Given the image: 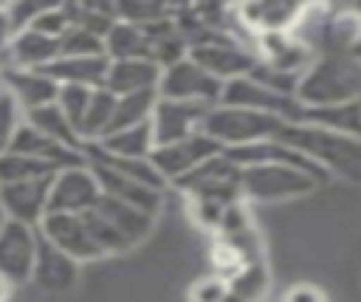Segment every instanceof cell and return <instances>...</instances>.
<instances>
[{"mask_svg": "<svg viewBox=\"0 0 361 302\" xmlns=\"http://www.w3.org/2000/svg\"><path fill=\"white\" fill-rule=\"evenodd\" d=\"M189 56L203 71H209L214 79H220L223 85H228L234 79H243V76H251V71L259 62L257 51L248 48L243 40H237L231 34H212V37L195 42Z\"/></svg>", "mask_w": 361, "mask_h": 302, "instance_id": "8992f818", "label": "cell"}, {"mask_svg": "<svg viewBox=\"0 0 361 302\" xmlns=\"http://www.w3.org/2000/svg\"><path fill=\"white\" fill-rule=\"evenodd\" d=\"M56 175V169L45 161L28 158V155H17V152H6L0 158V183H17V181H34V178H48Z\"/></svg>", "mask_w": 361, "mask_h": 302, "instance_id": "4dcf8cb0", "label": "cell"}, {"mask_svg": "<svg viewBox=\"0 0 361 302\" xmlns=\"http://www.w3.org/2000/svg\"><path fill=\"white\" fill-rule=\"evenodd\" d=\"M175 186L189 200H206L217 206H231L243 200V167L234 164L226 152L214 155L186 178L175 181Z\"/></svg>", "mask_w": 361, "mask_h": 302, "instance_id": "5b68a950", "label": "cell"}, {"mask_svg": "<svg viewBox=\"0 0 361 302\" xmlns=\"http://www.w3.org/2000/svg\"><path fill=\"white\" fill-rule=\"evenodd\" d=\"M104 54L110 62L121 59H149V37L144 25L118 20L104 37Z\"/></svg>", "mask_w": 361, "mask_h": 302, "instance_id": "603a6c76", "label": "cell"}, {"mask_svg": "<svg viewBox=\"0 0 361 302\" xmlns=\"http://www.w3.org/2000/svg\"><path fill=\"white\" fill-rule=\"evenodd\" d=\"M45 73L56 85H79V87L102 90L107 85L110 59L107 56H59L54 65L45 68Z\"/></svg>", "mask_w": 361, "mask_h": 302, "instance_id": "7402d4cb", "label": "cell"}, {"mask_svg": "<svg viewBox=\"0 0 361 302\" xmlns=\"http://www.w3.org/2000/svg\"><path fill=\"white\" fill-rule=\"evenodd\" d=\"M8 226V212H6V206H3V198H0V231Z\"/></svg>", "mask_w": 361, "mask_h": 302, "instance_id": "60d3db41", "label": "cell"}, {"mask_svg": "<svg viewBox=\"0 0 361 302\" xmlns=\"http://www.w3.org/2000/svg\"><path fill=\"white\" fill-rule=\"evenodd\" d=\"M11 152L17 155H28V158H37V161H45L51 164L56 172L59 169H68V167H76V164H87V155L85 152H76L54 138H48L45 133H39L37 127H31L25 119L14 135V144H11Z\"/></svg>", "mask_w": 361, "mask_h": 302, "instance_id": "d6986e66", "label": "cell"}, {"mask_svg": "<svg viewBox=\"0 0 361 302\" xmlns=\"http://www.w3.org/2000/svg\"><path fill=\"white\" fill-rule=\"evenodd\" d=\"M226 152L212 135H206L203 130L200 133H192L175 144H164V147H155L152 152V164L155 169L164 175V181H180L186 178L189 172H195L197 167H203L206 161H212L214 155Z\"/></svg>", "mask_w": 361, "mask_h": 302, "instance_id": "30bf717a", "label": "cell"}, {"mask_svg": "<svg viewBox=\"0 0 361 302\" xmlns=\"http://www.w3.org/2000/svg\"><path fill=\"white\" fill-rule=\"evenodd\" d=\"M237 14V23L257 37H265V34H288V31H296L302 14H305V6H296V3H282V0H262V3H245V6H237L234 8Z\"/></svg>", "mask_w": 361, "mask_h": 302, "instance_id": "9a60e30c", "label": "cell"}, {"mask_svg": "<svg viewBox=\"0 0 361 302\" xmlns=\"http://www.w3.org/2000/svg\"><path fill=\"white\" fill-rule=\"evenodd\" d=\"M59 45H62V56H107L104 54V40L79 28V25H73L59 40Z\"/></svg>", "mask_w": 361, "mask_h": 302, "instance_id": "836d02e7", "label": "cell"}, {"mask_svg": "<svg viewBox=\"0 0 361 302\" xmlns=\"http://www.w3.org/2000/svg\"><path fill=\"white\" fill-rule=\"evenodd\" d=\"M96 209L130 240V246L141 243L152 231V223H155L152 215H147V212H141V209H135L130 203H121L116 198H107V195H102V200L96 203Z\"/></svg>", "mask_w": 361, "mask_h": 302, "instance_id": "cb8c5ba5", "label": "cell"}, {"mask_svg": "<svg viewBox=\"0 0 361 302\" xmlns=\"http://www.w3.org/2000/svg\"><path fill=\"white\" fill-rule=\"evenodd\" d=\"M37 251H39V229L8 220V226L0 231V277L8 279L14 288L31 282Z\"/></svg>", "mask_w": 361, "mask_h": 302, "instance_id": "8fae6325", "label": "cell"}, {"mask_svg": "<svg viewBox=\"0 0 361 302\" xmlns=\"http://www.w3.org/2000/svg\"><path fill=\"white\" fill-rule=\"evenodd\" d=\"M25 121H28L31 127H37L39 133H45L48 138H54V141H59V144H65V147H71V150H76V152H85V141H82L79 130L73 127V121L62 113V107H59L56 102L39 107V110L25 113Z\"/></svg>", "mask_w": 361, "mask_h": 302, "instance_id": "484cf974", "label": "cell"}, {"mask_svg": "<svg viewBox=\"0 0 361 302\" xmlns=\"http://www.w3.org/2000/svg\"><path fill=\"white\" fill-rule=\"evenodd\" d=\"M17 37V28L11 23V14H8V3H0V56L8 51V45L14 42Z\"/></svg>", "mask_w": 361, "mask_h": 302, "instance_id": "f35d334b", "label": "cell"}, {"mask_svg": "<svg viewBox=\"0 0 361 302\" xmlns=\"http://www.w3.org/2000/svg\"><path fill=\"white\" fill-rule=\"evenodd\" d=\"M85 217H87V226H90V231H93V237H96V243H99V248L104 251V257L107 254H121V251H127V248H133L130 246V240L99 212V209H90V212H85Z\"/></svg>", "mask_w": 361, "mask_h": 302, "instance_id": "1f68e13d", "label": "cell"}, {"mask_svg": "<svg viewBox=\"0 0 361 302\" xmlns=\"http://www.w3.org/2000/svg\"><path fill=\"white\" fill-rule=\"evenodd\" d=\"M226 296H228V279L220 274L200 277L189 288V302H226Z\"/></svg>", "mask_w": 361, "mask_h": 302, "instance_id": "d590c367", "label": "cell"}, {"mask_svg": "<svg viewBox=\"0 0 361 302\" xmlns=\"http://www.w3.org/2000/svg\"><path fill=\"white\" fill-rule=\"evenodd\" d=\"M79 265L73 257H68L65 251H59L54 243H48L42 234H39V251H37V262H34V274H31V282L42 291V294H51V296H59V294H68L76 288L79 282Z\"/></svg>", "mask_w": 361, "mask_h": 302, "instance_id": "2e32d148", "label": "cell"}, {"mask_svg": "<svg viewBox=\"0 0 361 302\" xmlns=\"http://www.w3.org/2000/svg\"><path fill=\"white\" fill-rule=\"evenodd\" d=\"M282 302H327V294L313 282H296L282 294Z\"/></svg>", "mask_w": 361, "mask_h": 302, "instance_id": "74e56055", "label": "cell"}, {"mask_svg": "<svg viewBox=\"0 0 361 302\" xmlns=\"http://www.w3.org/2000/svg\"><path fill=\"white\" fill-rule=\"evenodd\" d=\"M276 141L299 150L305 158H310L327 175L361 181V141L358 138L341 135V133L327 130L322 124L293 121V124H285L279 130Z\"/></svg>", "mask_w": 361, "mask_h": 302, "instance_id": "6da1fadb", "label": "cell"}, {"mask_svg": "<svg viewBox=\"0 0 361 302\" xmlns=\"http://www.w3.org/2000/svg\"><path fill=\"white\" fill-rule=\"evenodd\" d=\"M285 124L288 121L276 116H265V113H254L231 104H214L203 121V133L212 135L223 150H240L248 144L276 138Z\"/></svg>", "mask_w": 361, "mask_h": 302, "instance_id": "3957f363", "label": "cell"}, {"mask_svg": "<svg viewBox=\"0 0 361 302\" xmlns=\"http://www.w3.org/2000/svg\"><path fill=\"white\" fill-rule=\"evenodd\" d=\"M212 107L206 104H192V102H175V99H161L155 104V113L149 119L152 135H155V147L164 144H175L192 133L203 130V121L209 116Z\"/></svg>", "mask_w": 361, "mask_h": 302, "instance_id": "4fadbf2b", "label": "cell"}, {"mask_svg": "<svg viewBox=\"0 0 361 302\" xmlns=\"http://www.w3.org/2000/svg\"><path fill=\"white\" fill-rule=\"evenodd\" d=\"M102 200V186L90 164H76L68 169H59L51 183V200H48V215L51 212H68V215H85L96 209Z\"/></svg>", "mask_w": 361, "mask_h": 302, "instance_id": "9c48e42d", "label": "cell"}, {"mask_svg": "<svg viewBox=\"0 0 361 302\" xmlns=\"http://www.w3.org/2000/svg\"><path fill=\"white\" fill-rule=\"evenodd\" d=\"M96 147L113 158L144 161V158H152V152H155V135H152L149 124H141V127H127V130L110 133L107 138L96 141Z\"/></svg>", "mask_w": 361, "mask_h": 302, "instance_id": "d4e9b609", "label": "cell"}, {"mask_svg": "<svg viewBox=\"0 0 361 302\" xmlns=\"http://www.w3.org/2000/svg\"><path fill=\"white\" fill-rule=\"evenodd\" d=\"M11 291H14V285L0 277V302H8V299H11Z\"/></svg>", "mask_w": 361, "mask_h": 302, "instance_id": "ab89813d", "label": "cell"}, {"mask_svg": "<svg viewBox=\"0 0 361 302\" xmlns=\"http://www.w3.org/2000/svg\"><path fill=\"white\" fill-rule=\"evenodd\" d=\"M155 104H158V93H155V90L118 96V99H116V113H113V121H110V133H118V130H127V127L149 124V119H152V113H155ZM110 133H107V135H110ZM107 135H104V138H107Z\"/></svg>", "mask_w": 361, "mask_h": 302, "instance_id": "83f0119b", "label": "cell"}, {"mask_svg": "<svg viewBox=\"0 0 361 302\" xmlns=\"http://www.w3.org/2000/svg\"><path fill=\"white\" fill-rule=\"evenodd\" d=\"M45 6H48V3H31V0L8 3V14H11V23H14L17 34H20V31H28V28L37 23V17L45 11Z\"/></svg>", "mask_w": 361, "mask_h": 302, "instance_id": "8d00e7d4", "label": "cell"}, {"mask_svg": "<svg viewBox=\"0 0 361 302\" xmlns=\"http://www.w3.org/2000/svg\"><path fill=\"white\" fill-rule=\"evenodd\" d=\"M96 90L90 87H79V85H59V96H56V104L62 107V113L73 121L76 130H82V121H85V113L90 107V99H93ZM82 135V133H79Z\"/></svg>", "mask_w": 361, "mask_h": 302, "instance_id": "d6a6232c", "label": "cell"}, {"mask_svg": "<svg viewBox=\"0 0 361 302\" xmlns=\"http://www.w3.org/2000/svg\"><path fill=\"white\" fill-rule=\"evenodd\" d=\"M223 82L214 79L209 71H203L192 56L164 68L158 96L161 99H175V102H192V104H206L214 107L223 99Z\"/></svg>", "mask_w": 361, "mask_h": 302, "instance_id": "52a82bcc", "label": "cell"}, {"mask_svg": "<svg viewBox=\"0 0 361 302\" xmlns=\"http://www.w3.org/2000/svg\"><path fill=\"white\" fill-rule=\"evenodd\" d=\"M116 93H110L107 87L96 90L93 99H90V107L85 113V121H82V141L85 147L87 144H96L102 141L107 133H110V121H113V113H116Z\"/></svg>", "mask_w": 361, "mask_h": 302, "instance_id": "f1b7e54d", "label": "cell"}, {"mask_svg": "<svg viewBox=\"0 0 361 302\" xmlns=\"http://www.w3.org/2000/svg\"><path fill=\"white\" fill-rule=\"evenodd\" d=\"M350 59H355V62H361V40H358V42H355V45L350 48Z\"/></svg>", "mask_w": 361, "mask_h": 302, "instance_id": "b9f144b4", "label": "cell"}, {"mask_svg": "<svg viewBox=\"0 0 361 302\" xmlns=\"http://www.w3.org/2000/svg\"><path fill=\"white\" fill-rule=\"evenodd\" d=\"M164 68L152 59H121V62H110V73H107V90L116 96H130V93H158Z\"/></svg>", "mask_w": 361, "mask_h": 302, "instance_id": "44dd1931", "label": "cell"}, {"mask_svg": "<svg viewBox=\"0 0 361 302\" xmlns=\"http://www.w3.org/2000/svg\"><path fill=\"white\" fill-rule=\"evenodd\" d=\"M302 121L322 124V127H327V130H336V133H341V135H350V138H358V141H361V96L353 99V102L336 104V107L305 110Z\"/></svg>", "mask_w": 361, "mask_h": 302, "instance_id": "4316f807", "label": "cell"}, {"mask_svg": "<svg viewBox=\"0 0 361 302\" xmlns=\"http://www.w3.org/2000/svg\"><path fill=\"white\" fill-rule=\"evenodd\" d=\"M0 87L20 104L23 116L31 110H39L45 104H54L59 96V85L45 71L6 68V71H0Z\"/></svg>", "mask_w": 361, "mask_h": 302, "instance_id": "e0dca14e", "label": "cell"}, {"mask_svg": "<svg viewBox=\"0 0 361 302\" xmlns=\"http://www.w3.org/2000/svg\"><path fill=\"white\" fill-rule=\"evenodd\" d=\"M322 181L290 164H254L243 167V198L259 203H279L310 195Z\"/></svg>", "mask_w": 361, "mask_h": 302, "instance_id": "277c9868", "label": "cell"}, {"mask_svg": "<svg viewBox=\"0 0 361 302\" xmlns=\"http://www.w3.org/2000/svg\"><path fill=\"white\" fill-rule=\"evenodd\" d=\"M62 56V45L54 37H45L34 28L20 31L8 51L0 56V71L6 68H20V71H45Z\"/></svg>", "mask_w": 361, "mask_h": 302, "instance_id": "ac0fdd59", "label": "cell"}, {"mask_svg": "<svg viewBox=\"0 0 361 302\" xmlns=\"http://www.w3.org/2000/svg\"><path fill=\"white\" fill-rule=\"evenodd\" d=\"M39 234L54 243L59 251H65L68 257H73L76 262H87V260H99L104 257V251L99 248L87 217L85 215H68V212H51L42 223H39Z\"/></svg>", "mask_w": 361, "mask_h": 302, "instance_id": "7c38bea8", "label": "cell"}, {"mask_svg": "<svg viewBox=\"0 0 361 302\" xmlns=\"http://www.w3.org/2000/svg\"><path fill=\"white\" fill-rule=\"evenodd\" d=\"M265 291H268V271L257 260V262H248L234 277H228V296H226V302H262Z\"/></svg>", "mask_w": 361, "mask_h": 302, "instance_id": "f546056e", "label": "cell"}, {"mask_svg": "<svg viewBox=\"0 0 361 302\" xmlns=\"http://www.w3.org/2000/svg\"><path fill=\"white\" fill-rule=\"evenodd\" d=\"M51 183H54V175L34 178V181H17V183H0V198L8 212V220L39 229V223L48 217Z\"/></svg>", "mask_w": 361, "mask_h": 302, "instance_id": "5bb4252c", "label": "cell"}, {"mask_svg": "<svg viewBox=\"0 0 361 302\" xmlns=\"http://www.w3.org/2000/svg\"><path fill=\"white\" fill-rule=\"evenodd\" d=\"M358 90L361 85L355 71L344 59L327 54V56H319L305 71L296 99L305 110H319V107H336V104L353 102L358 99Z\"/></svg>", "mask_w": 361, "mask_h": 302, "instance_id": "7a4b0ae2", "label": "cell"}, {"mask_svg": "<svg viewBox=\"0 0 361 302\" xmlns=\"http://www.w3.org/2000/svg\"><path fill=\"white\" fill-rule=\"evenodd\" d=\"M23 119L25 116H23L20 104L0 87V158L6 152H11V144H14V135L23 124Z\"/></svg>", "mask_w": 361, "mask_h": 302, "instance_id": "e575fe53", "label": "cell"}, {"mask_svg": "<svg viewBox=\"0 0 361 302\" xmlns=\"http://www.w3.org/2000/svg\"><path fill=\"white\" fill-rule=\"evenodd\" d=\"M220 104H231V107H245V110H254V113H265V116H276L288 124L293 121H302L305 116V107L299 104L296 96H285V93H276L271 90L268 85L257 82L254 76H243V79H234L223 87V99Z\"/></svg>", "mask_w": 361, "mask_h": 302, "instance_id": "ba28073f", "label": "cell"}, {"mask_svg": "<svg viewBox=\"0 0 361 302\" xmlns=\"http://www.w3.org/2000/svg\"><path fill=\"white\" fill-rule=\"evenodd\" d=\"M90 167H93V172H96V178H99L102 195L116 198V200H121V203H130V206H135V209H141V212L158 217L161 203H164V192H161V189L144 186V183H138V181H133V178H127V175H121V172H116V169H107V167H102V164H90Z\"/></svg>", "mask_w": 361, "mask_h": 302, "instance_id": "ffe728a7", "label": "cell"}]
</instances>
